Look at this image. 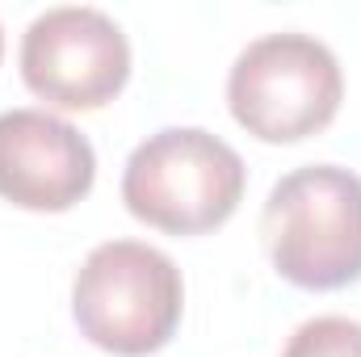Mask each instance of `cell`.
<instances>
[{
  "label": "cell",
  "mask_w": 361,
  "mask_h": 357,
  "mask_svg": "<svg viewBox=\"0 0 361 357\" xmlns=\"http://www.w3.org/2000/svg\"><path fill=\"white\" fill-rule=\"evenodd\" d=\"M345 101V76L328 42L281 30L248 42L227 76L231 118L261 143L319 135Z\"/></svg>",
  "instance_id": "277c9868"
},
{
  "label": "cell",
  "mask_w": 361,
  "mask_h": 357,
  "mask_svg": "<svg viewBox=\"0 0 361 357\" xmlns=\"http://www.w3.org/2000/svg\"><path fill=\"white\" fill-rule=\"evenodd\" d=\"M21 80L47 105L101 109L130 80V42L101 8H47L21 34Z\"/></svg>",
  "instance_id": "5b68a950"
},
{
  "label": "cell",
  "mask_w": 361,
  "mask_h": 357,
  "mask_svg": "<svg viewBox=\"0 0 361 357\" xmlns=\"http://www.w3.org/2000/svg\"><path fill=\"white\" fill-rule=\"evenodd\" d=\"M281 357H361V324L349 315H315L294 328Z\"/></svg>",
  "instance_id": "52a82bcc"
},
{
  "label": "cell",
  "mask_w": 361,
  "mask_h": 357,
  "mask_svg": "<svg viewBox=\"0 0 361 357\" xmlns=\"http://www.w3.org/2000/svg\"><path fill=\"white\" fill-rule=\"evenodd\" d=\"M72 315L105 353L147 357L164 349L185 315L177 261L139 240L97 244L72 282Z\"/></svg>",
  "instance_id": "3957f363"
},
{
  "label": "cell",
  "mask_w": 361,
  "mask_h": 357,
  "mask_svg": "<svg viewBox=\"0 0 361 357\" xmlns=\"http://www.w3.org/2000/svg\"><path fill=\"white\" fill-rule=\"evenodd\" d=\"M0 55H4V34H0Z\"/></svg>",
  "instance_id": "ba28073f"
},
{
  "label": "cell",
  "mask_w": 361,
  "mask_h": 357,
  "mask_svg": "<svg viewBox=\"0 0 361 357\" xmlns=\"http://www.w3.org/2000/svg\"><path fill=\"white\" fill-rule=\"evenodd\" d=\"M97 181L92 143L59 114L47 109H4L0 114V198L59 214L72 210Z\"/></svg>",
  "instance_id": "8992f818"
},
{
  "label": "cell",
  "mask_w": 361,
  "mask_h": 357,
  "mask_svg": "<svg viewBox=\"0 0 361 357\" xmlns=\"http://www.w3.org/2000/svg\"><path fill=\"white\" fill-rule=\"evenodd\" d=\"M273 269L302 290H341L361 277V177L307 164L277 181L261 210Z\"/></svg>",
  "instance_id": "6da1fadb"
},
{
  "label": "cell",
  "mask_w": 361,
  "mask_h": 357,
  "mask_svg": "<svg viewBox=\"0 0 361 357\" xmlns=\"http://www.w3.org/2000/svg\"><path fill=\"white\" fill-rule=\"evenodd\" d=\"M244 185L248 169L231 143L202 126H164L130 152L122 202L156 231L202 236L235 214Z\"/></svg>",
  "instance_id": "7a4b0ae2"
}]
</instances>
